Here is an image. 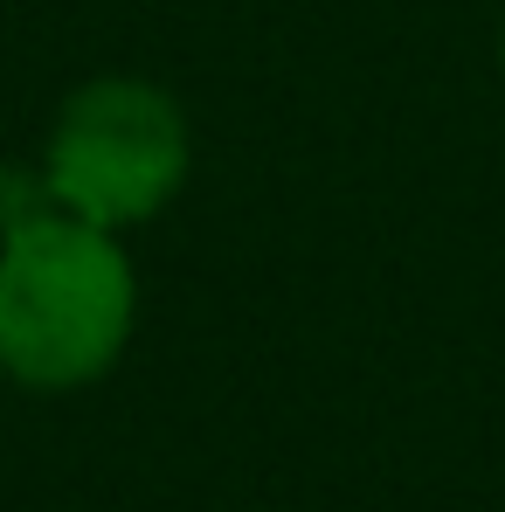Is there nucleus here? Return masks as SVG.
Wrapping results in <instances>:
<instances>
[{
  "label": "nucleus",
  "mask_w": 505,
  "mask_h": 512,
  "mask_svg": "<svg viewBox=\"0 0 505 512\" xmlns=\"http://www.w3.org/2000/svg\"><path fill=\"white\" fill-rule=\"evenodd\" d=\"M187 180V125L167 90L139 77H97L84 84L56 132H49V173L42 194L97 229L146 222Z\"/></svg>",
  "instance_id": "nucleus-2"
},
{
  "label": "nucleus",
  "mask_w": 505,
  "mask_h": 512,
  "mask_svg": "<svg viewBox=\"0 0 505 512\" xmlns=\"http://www.w3.org/2000/svg\"><path fill=\"white\" fill-rule=\"evenodd\" d=\"M14 208L0 243V367L28 388H84L132 333V263L70 208H35V187L0 180Z\"/></svg>",
  "instance_id": "nucleus-1"
}]
</instances>
